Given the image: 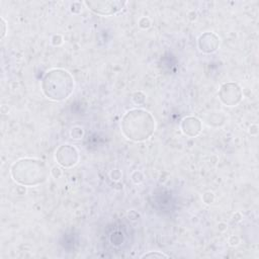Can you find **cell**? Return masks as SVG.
Wrapping results in <instances>:
<instances>
[{"mask_svg": "<svg viewBox=\"0 0 259 259\" xmlns=\"http://www.w3.org/2000/svg\"><path fill=\"white\" fill-rule=\"evenodd\" d=\"M13 180L24 186H35L44 183L50 174L46 162L33 158H23L11 166Z\"/></svg>", "mask_w": 259, "mask_h": 259, "instance_id": "7a4b0ae2", "label": "cell"}, {"mask_svg": "<svg viewBox=\"0 0 259 259\" xmlns=\"http://www.w3.org/2000/svg\"><path fill=\"white\" fill-rule=\"evenodd\" d=\"M146 257H159V258H162V257H168V255L164 254V253H160V252H150V253H146L142 256V258H146Z\"/></svg>", "mask_w": 259, "mask_h": 259, "instance_id": "9c48e42d", "label": "cell"}, {"mask_svg": "<svg viewBox=\"0 0 259 259\" xmlns=\"http://www.w3.org/2000/svg\"><path fill=\"white\" fill-rule=\"evenodd\" d=\"M219 37L213 34V36L211 37L210 41H206L202 35H200L199 39H198V47L199 50L203 53H212L217 50L218 46H219Z\"/></svg>", "mask_w": 259, "mask_h": 259, "instance_id": "ba28073f", "label": "cell"}, {"mask_svg": "<svg viewBox=\"0 0 259 259\" xmlns=\"http://www.w3.org/2000/svg\"><path fill=\"white\" fill-rule=\"evenodd\" d=\"M41 90L49 99L55 101L64 100L74 90V79L66 70H50L41 80Z\"/></svg>", "mask_w": 259, "mask_h": 259, "instance_id": "3957f363", "label": "cell"}, {"mask_svg": "<svg viewBox=\"0 0 259 259\" xmlns=\"http://www.w3.org/2000/svg\"><path fill=\"white\" fill-rule=\"evenodd\" d=\"M156 121L154 116L145 109H132L121 120L123 135L132 141L142 142L149 139L155 132Z\"/></svg>", "mask_w": 259, "mask_h": 259, "instance_id": "6da1fadb", "label": "cell"}, {"mask_svg": "<svg viewBox=\"0 0 259 259\" xmlns=\"http://www.w3.org/2000/svg\"><path fill=\"white\" fill-rule=\"evenodd\" d=\"M56 160L63 167H72L78 163L79 155L71 145H63L56 151Z\"/></svg>", "mask_w": 259, "mask_h": 259, "instance_id": "8992f818", "label": "cell"}, {"mask_svg": "<svg viewBox=\"0 0 259 259\" xmlns=\"http://www.w3.org/2000/svg\"><path fill=\"white\" fill-rule=\"evenodd\" d=\"M181 128H182L183 134H185L187 136H190V137H194V136H197L200 133L201 122L196 117L188 116V117H185L182 120Z\"/></svg>", "mask_w": 259, "mask_h": 259, "instance_id": "52a82bcc", "label": "cell"}, {"mask_svg": "<svg viewBox=\"0 0 259 259\" xmlns=\"http://www.w3.org/2000/svg\"><path fill=\"white\" fill-rule=\"evenodd\" d=\"M220 99L223 103L229 106H234L240 102L242 98V91L235 83H226L222 85L219 92Z\"/></svg>", "mask_w": 259, "mask_h": 259, "instance_id": "5b68a950", "label": "cell"}, {"mask_svg": "<svg viewBox=\"0 0 259 259\" xmlns=\"http://www.w3.org/2000/svg\"><path fill=\"white\" fill-rule=\"evenodd\" d=\"M85 4L91 11L99 15H112L120 11L126 2L121 1H86Z\"/></svg>", "mask_w": 259, "mask_h": 259, "instance_id": "277c9868", "label": "cell"}]
</instances>
